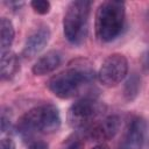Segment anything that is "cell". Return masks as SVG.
Listing matches in <instances>:
<instances>
[{"instance_id":"obj_4","label":"cell","mask_w":149,"mask_h":149,"mask_svg":"<svg viewBox=\"0 0 149 149\" xmlns=\"http://www.w3.org/2000/svg\"><path fill=\"white\" fill-rule=\"evenodd\" d=\"M91 5L88 0H74L68 6L63 19V31L69 42L79 44L85 38Z\"/></svg>"},{"instance_id":"obj_12","label":"cell","mask_w":149,"mask_h":149,"mask_svg":"<svg viewBox=\"0 0 149 149\" xmlns=\"http://www.w3.org/2000/svg\"><path fill=\"white\" fill-rule=\"evenodd\" d=\"M15 37V30L12 21L7 17H2L0 20V47L1 52L7 51L12 45Z\"/></svg>"},{"instance_id":"obj_9","label":"cell","mask_w":149,"mask_h":149,"mask_svg":"<svg viewBox=\"0 0 149 149\" xmlns=\"http://www.w3.org/2000/svg\"><path fill=\"white\" fill-rule=\"evenodd\" d=\"M50 29L45 26L40 27L38 29H36L33 34L29 35V37L27 38L23 50H22V56L27 59L34 58L35 56H37L48 44L49 40H50Z\"/></svg>"},{"instance_id":"obj_10","label":"cell","mask_w":149,"mask_h":149,"mask_svg":"<svg viewBox=\"0 0 149 149\" xmlns=\"http://www.w3.org/2000/svg\"><path fill=\"white\" fill-rule=\"evenodd\" d=\"M62 62V55L57 50H50L41 56L31 68L35 76H44L56 70Z\"/></svg>"},{"instance_id":"obj_18","label":"cell","mask_w":149,"mask_h":149,"mask_svg":"<svg viewBox=\"0 0 149 149\" xmlns=\"http://www.w3.org/2000/svg\"><path fill=\"white\" fill-rule=\"evenodd\" d=\"M64 149H84V143L81 141H74Z\"/></svg>"},{"instance_id":"obj_1","label":"cell","mask_w":149,"mask_h":149,"mask_svg":"<svg viewBox=\"0 0 149 149\" xmlns=\"http://www.w3.org/2000/svg\"><path fill=\"white\" fill-rule=\"evenodd\" d=\"M94 78L92 64L85 58H77L69 63L68 69L52 76L47 85L56 97L71 99L79 95L85 86L93 83Z\"/></svg>"},{"instance_id":"obj_3","label":"cell","mask_w":149,"mask_h":149,"mask_svg":"<svg viewBox=\"0 0 149 149\" xmlns=\"http://www.w3.org/2000/svg\"><path fill=\"white\" fill-rule=\"evenodd\" d=\"M125 2L108 0L100 3L95 13V34L101 42H111L119 36L125 23Z\"/></svg>"},{"instance_id":"obj_8","label":"cell","mask_w":149,"mask_h":149,"mask_svg":"<svg viewBox=\"0 0 149 149\" xmlns=\"http://www.w3.org/2000/svg\"><path fill=\"white\" fill-rule=\"evenodd\" d=\"M120 126L121 121L118 115H108L95 122L88 129V132L94 141H108L118 134Z\"/></svg>"},{"instance_id":"obj_5","label":"cell","mask_w":149,"mask_h":149,"mask_svg":"<svg viewBox=\"0 0 149 149\" xmlns=\"http://www.w3.org/2000/svg\"><path fill=\"white\" fill-rule=\"evenodd\" d=\"M102 112V106L94 98L85 97L71 105L68 111V122L76 129H90Z\"/></svg>"},{"instance_id":"obj_15","label":"cell","mask_w":149,"mask_h":149,"mask_svg":"<svg viewBox=\"0 0 149 149\" xmlns=\"http://www.w3.org/2000/svg\"><path fill=\"white\" fill-rule=\"evenodd\" d=\"M15 142L9 137H5L0 142V149H15Z\"/></svg>"},{"instance_id":"obj_13","label":"cell","mask_w":149,"mask_h":149,"mask_svg":"<svg viewBox=\"0 0 149 149\" xmlns=\"http://www.w3.org/2000/svg\"><path fill=\"white\" fill-rule=\"evenodd\" d=\"M140 91V78L134 73L132 74L128 80L125 84V90H123V95L127 101H133Z\"/></svg>"},{"instance_id":"obj_6","label":"cell","mask_w":149,"mask_h":149,"mask_svg":"<svg viewBox=\"0 0 149 149\" xmlns=\"http://www.w3.org/2000/svg\"><path fill=\"white\" fill-rule=\"evenodd\" d=\"M128 72V61L122 54L109 55L100 65L97 73L99 81L106 87L119 85Z\"/></svg>"},{"instance_id":"obj_11","label":"cell","mask_w":149,"mask_h":149,"mask_svg":"<svg viewBox=\"0 0 149 149\" xmlns=\"http://www.w3.org/2000/svg\"><path fill=\"white\" fill-rule=\"evenodd\" d=\"M19 69V59L15 52L13 51H3L1 52L0 59V74L2 80H9L16 73Z\"/></svg>"},{"instance_id":"obj_19","label":"cell","mask_w":149,"mask_h":149,"mask_svg":"<svg viewBox=\"0 0 149 149\" xmlns=\"http://www.w3.org/2000/svg\"><path fill=\"white\" fill-rule=\"evenodd\" d=\"M92 149H109V147L107 144H105V143H99V144L94 146Z\"/></svg>"},{"instance_id":"obj_14","label":"cell","mask_w":149,"mask_h":149,"mask_svg":"<svg viewBox=\"0 0 149 149\" xmlns=\"http://www.w3.org/2000/svg\"><path fill=\"white\" fill-rule=\"evenodd\" d=\"M30 6L34 9V12L37 13V14H40V15L48 14L49 10H50V8H51L50 2L47 1V0H33L30 2Z\"/></svg>"},{"instance_id":"obj_17","label":"cell","mask_w":149,"mask_h":149,"mask_svg":"<svg viewBox=\"0 0 149 149\" xmlns=\"http://www.w3.org/2000/svg\"><path fill=\"white\" fill-rule=\"evenodd\" d=\"M10 126V121L9 118H7L5 114L1 115V132H6L7 128H9Z\"/></svg>"},{"instance_id":"obj_16","label":"cell","mask_w":149,"mask_h":149,"mask_svg":"<svg viewBox=\"0 0 149 149\" xmlns=\"http://www.w3.org/2000/svg\"><path fill=\"white\" fill-rule=\"evenodd\" d=\"M29 149H48V144L44 141H35L29 146Z\"/></svg>"},{"instance_id":"obj_2","label":"cell","mask_w":149,"mask_h":149,"mask_svg":"<svg viewBox=\"0 0 149 149\" xmlns=\"http://www.w3.org/2000/svg\"><path fill=\"white\" fill-rule=\"evenodd\" d=\"M61 127V114L52 104L36 106L26 112L17 122V130L23 136L51 134Z\"/></svg>"},{"instance_id":"obj_7","label":"cell","mask_w":149,"mask_h":149,"mask_svg":"<svg viewBox=\"0 0 149 149\" xmlns=\"http://www.w3.org/2000/svg\"><path fill=\"white\" fill-rule=\"evenodd\" d=\"M147 134V122L143 118H134L125 133L120 149H141Z\"/></svg>"}]
</instances>
